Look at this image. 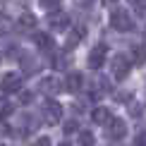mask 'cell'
<instances>
[{"label":"cell","instance_id":"6da1fadb","mask_svg":"<svg viewBox=\"0 0 146 146\" xmlns=\"http://www.w3.org/2000/svg\"><path fill=\"white\" fill-rule=\"evenodd\" d=\"M41 113H43V120L48 125H58L62 120V106L53 98H46L43 106H41Z\"/></svg>","mask_w":146,"mask_h":146},{"label":"cell","instance_id":"7a4b0ae2","mask_svg":"<svg viewBox=\"0 0 146 146\" xmlns=\"http://www.w3.org/2000/svg\"><path fill=\"white\" fill-rule=\"evenodd\" d=\"M132 58L129 55H125V53H117V55L113 58V65H110V70H113V77L115 79H125L127 74H129V70H132Z\"/></svg>","mask_w":146,"mask_h":146},{"label":"cell","instance_id":"3957f363","mask_svg":"<svg viewBox=\"0 0 146 146\" xmlns=\"http://www.w3.org/2000/svg\"><path fill=\"white\" fill-rule=\"evenodd\" d=\"M110 27L125 34V31H132V29H134V19L129 17V12H125V10H115L113 15H110Z\"/></svg>","mask_w":146,"mask_h":146},{"label":"cell","instance_id":"277c9868","mask_svg":"<svg viewBox=\"0 0 146 146\" xmlns=\"http://www.w3.org/2000/svg\"><path fill=\"white\" fill-rule=\"evenodd\" d=\"M22 84H24V79L19 72H7L3 77V82H0V89H3V94H17L22 89Z\"/></svg>","mask_w":146,"mask_h":146},{"label":"cell","instance_id":"5b68a950","mask_svg":"<svg viewBox=\"0 0 146 146\" xmlns=\"http://www.w3.org/2000/svg\"><path fill=\"white\" fill-rule=\"evenodd\" d=\"M106 55H108V48L103 46V43L94 46V48H91V53H89V58H86L89 70H101L103 62H106Z\"/></svg>","mask_w":146,"mask_h":146},{"label":"cell","instance_id":"8992f818","mask_svg":"<svg viewBox=\"0 0 146 146\" xmlns=\"http://www.w3.org/2000/svg\"><path fill=\"white\" fill-rule=\"evenodd\" d=\"M106 134L110 137V139H125V134H127L125 120H122V117H113L110 122L106 125Z\"/></svg>","mask_w":146,"mask_h":146},{"label":"cell","instance_id":"52a82bcc","mask_svg":"<svg viewBox=\"0 0 146 146\" xmlns=\"http://www.w3.org/2000/svg\"><path fill=\"white\" fill-rule=\"evenodd\" d=\"M84 86V74L82 72H67V77H65V89H67V94H79Z\"/></svg>","mask_w":146,"mask_h":146},{"label":"cell","instance_id":"ba28073f","mask_svg":"<svg viewBox=\"0 0 146 146\" xmlns=\"http://www.w3.org/2000/svg\"><path fill=\"white\" fill-rule=\"evenodd\" d=\"M48 24H50V29H55V31H65V29L70 27V17L65 15V12H50V15H48Z\"/></svg>","mask_w":146,"mask_h":146},{"label":"cell","instance_id":"9c48e42d","mask_svg":"<svg viewBox=\"0 0 146 146\" xmlns=\"http://www.w3.org/2000/svg\"><path fill=\"white\" fill-rule=\"evenodd\" d=\"M34 27H36V17L31 15V12H24V15L19 17V19L15 22V29H17V31H22V34L31 31Z\"/></svg>","mask_w":146,"mask_h":146},{"label":"cell","instance_id":"30bf717a","mask_svg":"<svg viewBox=\"0 0 146 146\" xmlns=\"http://www.w3.org/2000/svg\"><path fill=\"white\" fill-rule=\"evenodd\" d=\"M113 117H115V115H113L110 110H108V108H96V110L91 113V120H94L96 125H103V127H106L108 122H110Z\"/></svg>","mask_w":146,"mask_h":146},{"label":"cell","instance_id":"8fae6325","mask_svg":"<svg viewBox=\"0 0 146 146\" xmlns=\"http://www.w3.org/2000/svg\"><path fill=\"white\" fill-rule=\"evenodd\" d=\"M34 43L41 48V50H53L55 48V41H53V36H48V34H34Z\"/></svg>","mask_w":146,"mask_h":146},{"label":"cell","instance_id":"7c38bea8","mask_svg":"<svg viewBox=\"0 0 146 146\" xmlns=\"http://www.w3.org/2000/svg\"><path fill=\"white\" fill-rule=\"evenodd\" d=\"M38 89L43 91V94H58L60 91V84H58V79L55 77H46V79H41V84H38Z\"/></svg>","mask_w":146,"mask_h":146},{"label":"cell","instance_id":"4fadbf2b","mask_svg":"<svg viewBox=\"0 0 146 146\" xmlns=\"http://www.w3.org/2000/svg\"><path fill=\"white\" fill-rule=\"evenodd\" d=\"M108 89H110V82H108V79H103V77H98V82H96L94 91H91V98H101V96H106Z\"/></svg>","mask_w":146,"mask_h":146},{"label":"cell","instance_id":"5bb4252c","mask_svg":"<svg viewBox=\"0 0 146 146\" xmlns=\"http://www.w3.org/2000/svg\"><path fill=\"white\" fill-rule=\"evenodd\" d=\"M82 34H84L82 29H74V31H70V34H67L70 38L65 41V50H72V48H74V46L79 43V41H82Z\"/></svg>","mask_w":146,"mask_h":146},{"label":"cell","instance_id":"9a60e30c","mask_svg":"<svg viewBox=\"0 0 146 146\" xmlns=\"http://www.w3.org/2000/svg\"><path fill=\"white\" fill-rule=\"evenodd\" d=\"M15 113V103H12L10 98H0V117H10V115Z\"/></svg>","mask_w":146,"mask_h":146},{"label":"cell","instance_id":"2e32d148","mask_svg":"<svg viewBox=\"0 0 146 146\" xmlns=\"http://www.w3.org/2000/svg\"><path fill=\"white\" fill-rule=\"evenodd\" d=\"M132 55H134V58H132V62H134V65H144L146 62V48L134 46V48H132Z\"/></svg>","mask_w":146,"mask_h":146},{"label":"cell","instance_id":"e0dca14e","mask_svg":"<svg viewBox=\"0 0 146 146\" xmlns=\"http://www.w3.org/2000/svg\"><path fill=\"white\" fill-rule=\"evenodd\" d=\"M15 27V24L10 22V17L7 15H0V36H5V34H10V29Z\"/></svg>","mask_w":146,"mask_h":146},{"label":"cell","instance_id":"ac0fdd59","mask_svg":"<svg viewBox=\"0 0 146 146\" xmlns=\"http://www.w3.org/2000/svg\"><path fill=\"white\" fill-rule=\"evenodd\" d=\"M79 146H96V139L91 132H82L79 134Z\"/></svg>","mask_w":146,"mask_h":146},{"label":"cell","instance_id":"d6986e66","mask_svg":"<svg viewBox=\"0 0 146 146\" xmlns=\"http://www.w3.org/2000/svg\"><path fill=\"white\" fill-rule=\"evenodd\" d=\"M22 67L29 70V72H36V70H38V62H36L34 58H27V55H24V58H22Z\"/></svg>","mask_w":146,"mask_h":146},{"label":"cell","instance_id":"ffe728a7","mask_svg":"<svg viewBox=\"0 0 146 146\" xmlns=\"http://www.w3.org/2000/svg\"><path fill=\"white\" fill-rule=\"evenodd\" d=\"M60 3H62V0H38V5H41L43 10H55Z\"/></svg>","mask_w":146,"mask_h":146},{"label":"cell","instance_id":"44dd1931","mask_svg":"<svg viewBox=\"0 0 146 146\" xmlns=\"http://www.w3.org/2000/svg\"><path fill=\"white\" fill-rule=\"evenodd\" d=\"M34 146H50V139H48V137H41V139H36V141H34Z\"/></svg>","mask_w":146,"mask_h":146},{"label":"cell","instance_id":"7402d4cb","mask_svg":"<svg viewBox=\"0 0 146 146\" xmlns=\"http://www.w3.org/2000/svg\"><path fill=\"white\" fill-rule=\"evenodd\" d=\"M137 146H146V129H144V132H139V137H137Z\"/></svg>","mask_w":146,"mask_h":146},{"label":"cell","instance_id":"603a6c76","mask_svg":"<svg viewBox=\"0 0 146 146\" xmlns=\"http://www.w3.org/2000/svg\"><path fill=\"white\" fill-rule=\"evenodd\" d=\"M74 129H77V122H74V120H70V122L65 125V132H67V134H72Z\"/></svg>","mask_w":146,"mask_h":146},{"label":"cell","instance_id":"cb8c5ba5","mask_svg":"<svg viewBox=\"0 0 146 146\" xmlns=\"http://www.w3.org/2000/svg\"><path fill=\"white\" fill-rule=\"evenodd\" d=\"M134 7L139 12H146V0H134Z\"/></svg>","mask_w":146,"mask_h":146},{"label":"cell","instance_id":"d4e9b609","mask_svg":"<svg viewBox=\"0 0 146 146\" xmlns=\"http://www.w3.org/2000/svg\"><path fill=\"white\" fill-rule=\"evenodd\" d=\"M77 5H79V7H91L94 0H77Z\"/></svg>","mask_w":146,"mask_h":146},{"label":"cell","instance_id":"484cf974","mask_svg":"<svg viewBox=\"0 0 146 146\" xmlns=\"http://www.w3.org/2000/svg\"><path fill=\"white\" fill-rule=\"evenodd\" d=\"M117 0H103V5H115Z\"/></svg>","mask_w":146,"mask_h":146},{"label":"cell","instance_id":"4316f807","mask_svg":"<svg viewBox=\"0 0 146 146\" xmlns=\"http://www.w3.org/2000/svg\"><path fill=\"white\" fill-rule=\"evenodd\" d=\"M60 146H70V144H67V141H62V144H60Z\"/></svg>","mask_w":146,"mask_h":146},{"label":"cell","instance_id":"83f0119b","mask_svg":"<svg viewBox=\"0 0 146 146\" xmlns=\"http://www.w3.org/2000/svg\"><path fill=\"white\" fill-rule=\"evenodd\" d=\"M0 60H3V55H0Z\"/></svg>","mask_w":146,"mask_h":146}]
</instances>
